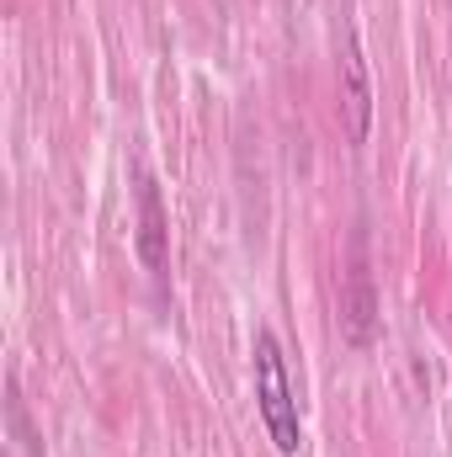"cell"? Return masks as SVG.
<instances>
[{"label": "cell", "instance_id": "obj_1", "mask_svg": "<svg viewBox=\"0 0 452 457\" xmlns=\"http://www.w3.org/2000/svg\"><path fill=\"white\" fill-rule=\"evenodd\" d=\"M255 399H261V420L272 431V447L282 457L298 453V399H293V383H288V367H282V345L272 330L255 336Z\"/></svg>", "mask_w": 452, "mask_h": 457}, {"label": "cell", "instance_id": "obj_2", "mask_svg": "<svg viewBox=\"0 0 452 457\" xmlns=\"http://www.w3.org/2000/svg\"><path fill=\"white\" fill-rule=\"evenodd\" d=\"M138 255H144L149 271L165 266V213H160L155 181H138Z\"/></svg>", "mask_w": 452, "mask_h": 457}, {"label": "cell", "instance_id": "obj_3", "mask_svg": "<svg viewBox=\"0 0 452 457\" xmlns=\"http://www.w3.org/2000/svg\"><path fill=\"white\" fill-rule=\"evenodd\" d=\"M346 80H351V138L367 133V80H362V54L346 43Z\"/></svg>", "mask_w": 452, "mask_h": 457}]
</instances>
